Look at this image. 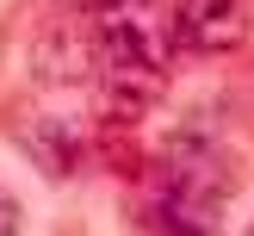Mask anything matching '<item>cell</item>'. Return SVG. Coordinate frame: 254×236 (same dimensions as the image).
<instances>
[{
	"label": "cell",
	"instance_id": "cell-1",
	"mask_svg": "<svg viewBox=\"0 0 254 236\" xmlns=\"http://www.w3.org/2000/svg\"><path fill=\"white\" fill-rule=\"evenodd\" d=\"M93 44H99V93H106L112 112H143L168 87L174 37H168V19L161 12L112 6V12L93 19Z\"/></svg>",
	"mask_w": 254,
	"mask_h": 236
},
{
	"label": "cell",
	"instance_id": "cell-2",
	"mask_svg": "<svg viewBox=\"0 0 254 236\" xmlns=\"http://www.w3.org/2000/svg\"><path fill=\"white\" fill-rule=\"evenodd\" d=\"M254 0H161L174 50H198V56H223L248 37Z\"/></svg>",
	"mask_w": 254,
	"mask_h": 236
},
{
	"label": "cell",
	"instance_id": "cell-3",
	"mask_svg": "<svg viewBox=\"0 0 254 236\" xmlns=\"http://www.w3.org/2000/svg\"><path fill=\"white\" fill-rule=\"evenodd\" d=\"M0 236H19V199L0 186Z\"/></svg>",
	"mask_w": 254,
	"mask_h": 236
},
{
	"label": "cell",
	"instance_id": "cell-4",
	"mask_svg": "<svg viewBox=\"0 0 254 236\" xmlns=\"http://www.w3.org/2000/svg\"><path fill=\"white\" fill-rule=\"evenodd\" d=\"M68 12H112V6H124V0H62Z\"/></svg>",
	"mask_w": 254,
	"mask_h": 236
}]
</instances>
